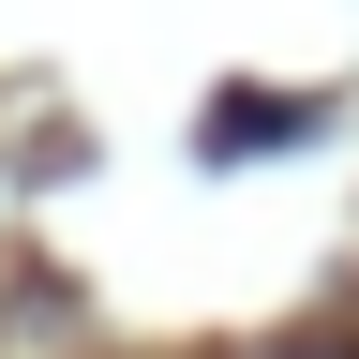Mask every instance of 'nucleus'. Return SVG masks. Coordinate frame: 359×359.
I'll return each instance as SVG.
<instances>
[{
	"label": "nucleus",
	"instance_id": "1",
	"mask_svg": "<svg viewBox=\"0 0 359 359\" xmlns=\"http://www.w3.org/2000/svg\"><path fill=\"white\" fill-rule=\"evenodd\" d=\"M299 359H359V344H299Z\"/></svg>",
	"mask_w": 359,
	"mask_h": 359
}]
</instances>
